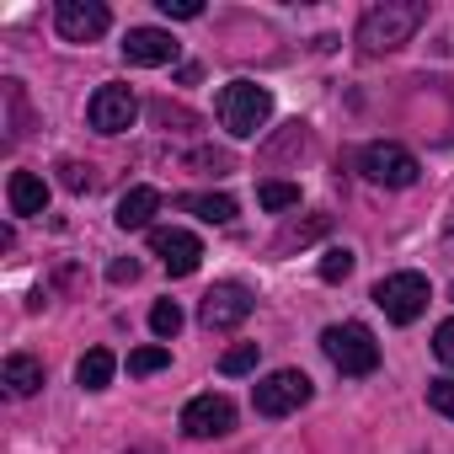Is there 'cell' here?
Wrapping results in <instances>:
<instances>
[{
	"label": "cell",
	"instance_id": "8992f818",
	"mask_svg": "<svg viewBox=\"0 0 454 454\" xmlns=\"http://www.w3.org/2000/svg\"><path fill=\"white\" fill-rule=\"evenodd\" d=\"M54 27L65 43H97L107 27H113V12L102 0H59L54 6Z\"/></svg>",
	"mask_w": 454,
	"mask_h": 454
},
{
	"label": "cell",
	"instance_id": "277c9868",
	"mask_svg": "<svg viewBox=\"0 0 454 454\" xmlns=\"http://www.w3.org/2000/svg\"><path fill=\"white\" fill-rule=\"evenodd\" d=\"M427 300H433V284H427L422 273H390V278L374 284V305H380L385 321H395V326H411V321L427 310Z\"/></svg>",
	"mask_w": 454,
	"mask_h": 454
},
{
	"label": "cell",
	"instance_id": "484cf974",
	"mask_svg": "<svg viewBox=\"0 0 454 454\" xmlns=\"http://www.w3.org/2000/svg\"><path fill=\"white\" fill-rule=\"evenodd\" d=\"M155 6H160L166 17H176V22H192V17H203V6H198V0H155Z\"/></svg>",
	"mask_w": 454,
	"mask_h": 454
},
{
	"label": "cell",
	"instance_id": "f1b7e54d",
	"mask_svg": "<svg viewBox=\"0 0 454 454\" xmlns=\"http://www.w3.org/2000/svg\"><path fill=\"white\" fill-rule=\"evenodd\" d=\"M449 247H454V231H449Z\"/></svg>",
	"mask_w": 454,
	"mask_h": 454
},
{
	"label": "cell",
	"instance_id": "4fadbf2b",
	"mask_svg": "<svg viewBox=\"0 0 454 454\" xmlns=\"http://www.w3.org/2000/svg\"><path fill=\"white\" fill-rule=\"evenodd\" d=\"M6 203H12L17 219H33V214L49 208V182H43L38 171H12V182H6Z\"/></svg>",
	"mask_w": 454,
	"mask_h": 454
},
{
	"label": "cell",
	"instance_id": "cb8c5ba5",
	"mask_svg": "<svg viewBox=\"0 0 454 454\" xmlns=\"http://www.w3.org/2000/svg\"><path fill=\"white\" fill-rule=\"evenodd\" d=\"M427 406L454 422V380H433V385H427Z\"/></svg>",
	"mask_w": 454,
	"mask_h": 454
},
{
	"label": "cell",
	"instance_id": "ffe728a7",
	"mask_svg": "<svg viewBox=\"0 0 454 454\" xmlns=\"http://www.w3.org/2000/svg\"><path fill=\"white\" fill-rule=\"evenodd\" d=\"M171 364V348H160V342H150V348H134L129 353V374H160Z\"/></svg>",
	"mask_w": 454,
	"mask_h": 454
},
{
	"label": "cell",
	"instance_id": "7402d4cb",
	"mask_svg": "<svg viewBox=\"0 0 454 454\" xmlns=\"http://www.w3.org/2000/svg\"><path fill=\"white\" fill-rule=\"evenodd\" d=\"M252 369H257V342H236L219 358V374H252Z\"/></svg>",
	"mask_w": 454,
	"mask_h": 454
},
{
	"label": "cell",
	"instance_id": "9a60e30c",
	"mask_svg": "<svg viewBox=\"0 0 454 454\" xmlns=\"http://www.w3.org/2000/svg\"><path fill=\"white\" fill-rule=\"evenodd\" d=\"M0 385H6V395H38L43 390V364L33 358V353H12L6 358V369H0Z\"/></svg>",
	"mask_w": 454,
	"mask_h": 454
},
{
	"label": "cell",
	"instance_id": "603a6c76",
	"mask_svg": "<svg viewBox=\"0 0 454 454\" xmlns=\"http://www.w3.org/2000/svg\"><path fill=\"white\" fill-rule=\"evenodd\" d=\"M433 358H438L443 369H454V316L438 321V332H433Z\"/></svg>",
	"mask_w": 454,
	"mask_h": 454
},
{
	"label": "cell",
	"instance_id": "30bf717a",
	"mask_svg": "<svg viewBox=\"0 0 454 454\" xmlns=\"http://www.w3.org/2000/svg\"><path fill=\"white\" fill-rule=\"evenodd\" d=\"M86 118H91L97 134H123L139 118V97L129 86H97V97L86 102Z\"/></svg>",
	"mask_w": 454,
	"mask_h": 454
},
{
	"label": "cell",
	"instance_id": "44dd1931",
	"mask_svg": "<svg viewBox=\"0 0 454 454\" xmlns=\"http://www.w3.org/2000/svg\"><path fill=\"white\" fill-rule=\"evenodd\" d=\"M348 273H353V252H348V247L321 252V284H342Z\"/></svg>",
	"mask_w": 454,
	"mask_h": 454
},
{
	"label": "cell",
	"instance_id": "ac0fdd59",
	"mask_svg": "<svg viewBox=\"0 0 454 454\" xmlns=\"http://www.w3.org/2000/svg\"><path fill=\"white\" fill-rule=\"evenodd\" d=\"M257 203H262L268 214H284V208L300 203V187H294V182H262V187H257Z\"/></svg>",
	"mask_w": 454,
	"mask_h": 454
},
{
	"label": "cell",
	"instance_id": "3957f363",
	"mask_svg": "<svg viewBox=\"0 0 454 454\" xmlns=\"http://www.w3.org/2000/svg\"><path fill=\"white\" fill-rule=\"evenodd\" d=\"M321 353L342 369V374H374L380 369V342L364 321H342V326H326L321 332Z\"/></svg>",
	"mask_w": 454,
	"mask_h": 454
},
{
	"label": "cell",
	"instance_id": "5b68a950",
	"mask_svg": "<svg viewBox=\"0 0 454 454\" xmlns=\"http://www.w3.org/2000/svg\"><path fill=\"white\" fill-rule=\"evenodd\" d=\"M358 171H364L374 187H411L422 166H417V155H411L406 145L380 139V145H364V150H358Z\"/></svg>",
	"mask_w": 454,
	"mask_h": 454
},
{
	"label": "cell",
	"instance_id": "2e32d148",
	"mask_svg": "<svg viewBox=\"0 0 454 454\" xmlns=\"http://www.w3.org/2000/svg\"><path fill=\"white\" fill-rule=\"evenodd\" d=\"M176 208H187L203 224H231L236 219V198L231 192H187V198H176Z\"/></svg>",
	"mask_w": 454,
	"mask_h": 454
},
{
	"label": "cell",
	"instance_id": "5bb4252c",
	"mask_svg": "<svg viewBox=\"0 0 454 454\" xmlns=\"http://www.w3.org/2000/svg\"><path fill=\"white\" fill-rule=\"evenodd\" d=\"M155 214H160V192L139 182V187H129V192L118 198V214H113V219H118V231H150Z\"/></svg>",
	"mask_w": 454,
	"mask_h": 454
},
{
	"label": "cell",
	"instance_id": "83f0119b",
	"mask_svg": "<svg viewBox=\"0 0 454 454\" xmlns=\"http://www.w3.org/2000/svg\"><path fill=\"white\" fill-rule=\"evenodd\" d=\"M107 278H113V284H134V278H139V262H134V257H118V262L107 268Z\"/></svg>",
	"mask_w": 454,
	"mask_h": 454
},
{
	"label": "cell",
	"instance_id": "9c48e42d",
	"mask_svg": "<svg viewBox=\"0 0 454 454\" xmlns=\"http://www.w3.org/2000/svg\"><path fill=\"white\" fill-rule=\"evenodd\" d=\"M252 316V289L247 284H214L208 294H203V305H198V321L208 326V332H231V326H241Z\"/></svg>",
	"mask_w": 454,
	"mask_h": 454
},
{
	"label": "cell",
	"instance_id": "7a4b0ae2",
	"mask_svg": "<svg viewBox=\"0 0 454 454\" xmlns=\"http://www.w3.org/2000/svg\"><path fill=\"white\" fill-rule=\"evenodd\" d=\"M273 118V91L257 86V81H231L219 91V123L231 129L236 139H252L257 129H268Z\"/></svg>",
	"mask_w": 454,
	"mask_h": 454
},
{
	"label": "cell",
	"instance_id": "8fae6325",
	"mask_svg": "<svg viewBox=\"0 0 454 454\" xmlns=\"http://www.w3.org/2000/svg\"><path fill=\"white\" fill-rule=\"evenodd\" d=\"M150 252L166 262L171 278H187V273H198V262H203V241H198L192 231H150Z\"/></svg>",
	"mask_w": 454,
	"mask_h": 454
},
{
	"label": "cell",
	"instance_id": "4316f807",
	"mask_svg": "<svg viewBox=\"0 0 454 454\" xmlns=\"http://www.w3.org/2000/svg\"><path fill=\"white\" fill-rule=\"evenodd\" d=\"M321 231H326V219H321V214H316V219H310V224H294V231H284V247H294V241H316V236H321Z\"/></svg>",
	"mask_w": 454,
	"mask_h": 454
},
{
	"label": "cell",
	"instance_id": "d6986e66",
	"mask_svg": "<svg viewBox=\"0 0 454 454\" xmlns=\"http://www.w3.org/2000/svg\"><path fill=\"white\" fill-rule=\"evenodd\" d=\"M150 332H155L160 342H171V337L182 332V305H176V300H155V310H150Z\"/></svg>",
	"mask_w": 454,
	"mask_h": 454
},
{
	"label": "cell",
	"instance_id": "e0dca14e",
	"mask_svg": "<svg viewBox=\"0 0 454 454\" xmlns=\"http://www.w3.org/2000/svg\"><path fill=\"white\" fill-rule=\"evenodd\" d=\"M113 374H118V358H113L107 348H91V353H81V364H75L81 390H107V385H113Z\"/></svg>",
	"mask_w": 454,
	"mask_h": 454
},
{
	"label": "cell",
	"instance_id": "ba28073f",
	"mask_svg": "<svg viewBox=\"0 0 454 454\" xmlns=\"http://www.w3.org/2000/svg\"><path fill=\"white\" fill-rule=\"evenodd\" d=\"M257 411L262 417H289V411H300L305 401H310V380L300 374V369H273L262 385H257Z\"/></svg>",
	"mask_w": 454,
	"mask_h": 454
},
{
	"label": "cell",
	"instance_id": "7c38bea8",
	"mask_svg": "<svg viewBox=\"0 0 454 454\" xmlns=\"http://www.w3.org/2000/svg\"><path fill=\"white\" fill-rule=\"evenodd\" d=\"M123 59H129V65H145V70L171 65V59H176V38H171L166 27H129V38H123Z\"/></svg>",
	"mask_w": 454,
	"mask_h": 454
},
{
	"label": "cell",
	"instance_id": "52a82bcc",
	"mask_svg": "<svg viewBox=\"0 0 454 454\" xmlns=\"http://www.w3.org/2000/svg\"><path fill=\"white\" fill-rule=\"evenodd\" d=\"M236 427V401L231 395H192L187 406H182V433L187 438H224Z\"/></svg>",
	"mask_w": 454,
	"mask_h": 454
},
{
	"label": "cell",
	"instance_id": "d4e9b609",
	"mask_svg": "<svg viewBox=\"0 0 454 454\" xmlns=\"http://www.w3.org/2000/svg\"><path fill=\"white\" fill-rule=\"evenodd\" d=\"M59 182H65L70 192H91V166H75V160H65V166H59Z\"/></svg>",
	"mask_w": 454,
	"mask_h": 454
},
{
	"label": "cell",
	"instance_id": "6da1fadb",
	"mask_svg": "<svg viewBox=\"0 0 454 454\" xmlns=\"http://www.w3.org/2000/svg\"><path fill=\"white\" fill-rule=\"evenodd\" d=\"M422 22H427L422 0H385V6H369L358 17V49L364 54H390V49L411 43Z\"/></svg>",
	"mask_w": 454,
	"mask_h": 454
}]
</instances>
